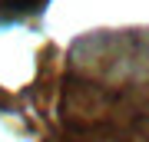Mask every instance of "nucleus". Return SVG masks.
I'll return each mask as SVG.
<instances>
[{
    "instance_id": "obj_1",
    "label": "nucleus",
    "mask_w": 149,
    "mask_h": 142,
    "mask_svg": "<svg viewBox=\"0 0 149 142\" xmlns=\"http://www.w3.org/2000/svg\"><path fill=\"white\" fill-rule=\"evenodd\" d=\"M43 0H0V20H20L23 13H33Z\"/></svg>"
}]
</instances>
